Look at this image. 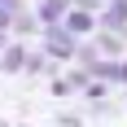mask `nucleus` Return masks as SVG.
Masks as SVG:
<instances>
[{"label": "nucleus", "mask_w": 127, "mask_h": 127, "mask_svg": "<svg viewBox=\"0 0 127 127\" xmlns=\"http://www.w3.org/2000/svg\"><path fill=\"white\" fill-rule=\"evenodd\" d=\"M4 44H9V35H0V48H4Z\"/></svg>", "instance_id": "f257e3e1"}]
</instances>
